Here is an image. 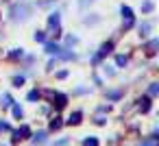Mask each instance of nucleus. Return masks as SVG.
Masks as SVG:
<instances>
[{
	"label": "nucleus",
	"instance_id": "nucleus-1",
	"mask_svg": "<svg viewBox=\"0 0 159 146\" xmlns=\"http://www.w3.org/2000/svg\"><path fill=\"white\" fill-rule=\"evenodd\" d=\"M11 13H13V20H18V18H20V20H24V18L31 13V9H29V7H13V9H11Z\"/></svg>",
	"mask_w": 159,
	"mask_h": 146
},
{
	"label": "nucleus",
	"instance_id": "nucleus-2",
	"mask_svg": "<svg viewBox=\"0 0 159 146\" xmlns=\"http://www.w3.org/2000/svg\"><path fill=\"white\" fill-rule=\"evenodd\" d=\"M13 135H16L13 139H26V137L31 135V129H29V126H20V129H18Z\"/></svg>",
	"mask_w": 159,
	"mask_h": 146
},
{
	"label": "nucleus",
	"instance_id": "nucleus-3",
	"mask_svg": "<svg viewBox=\"0 0 159 146\" xmlns=\"http://www.w3.org/2000/svg\"><path fill=\"white\" fill-rule=\"evenodd\" d=\"M48 24H50V29H55V35H59V13H52L48 18Z\"/></svg>",
	"mask_w": 159,
	"mask_h": 146
},
{
	"label": "nucleus",
	"instance_id": "nucleus-4",
	"mask_svg": "<svg viewBox=\"0 0 159 146\" xmlns=\"http://www.w3.org/2000/svg\"><path fill=\"white\" fill-rule=\"evenodd\" d=\"M81 122V111H74L70 118H68V124H79Z\"/></svg>",
	"mask_w": 159,
	"mask_h": 146
},
{
	"label": "nucleus",
	"instance_id": "nucleus-5",
	"mask_svg": "<svg viewBox=\"0 0 159 146\" xmlns=\"http://www.w3.org/2000/svg\"><path fill=\"white\" fill-rule=\"evenodd\" d=\"M59 50H61V48H59L57 44H48V46H46V52H50V55H59Z\"/></svg>",
	"mask_w": 159,
	"mask_h": 146
},
{
	"label": "nucleus",
	"instance_id": "nucleus-6",
	"mask_svg": "<svg viewBox=\"0 0 159 146\" xmlns=\"http://www.w3.org/2000/svg\"><path fill=\"white\" fill-rule=\"evenodd\" d=\"M139 109L146 113V111L150 109V100H148V98H142V100H139Z\"/></svg>",
	"mask_w": 159,
	"mask_h": 146
},
{
	"label": "nucleus",
	"instance_id": "nucleus-7",
	"mask_svg": "<svg viewBox=\"0 0 159 146\" xmlns=\"http://www.w3.org/2000/svg\"><path fill=\"white\" fill-rule=\"evenodd\" d=\"M150 29H152V24H150V22H144V24H139V31H142V35H146Z\"/></svg>",
	"mask_w": 159,
	"mask_h": 146
},
{
	"label": "nucleus",
	"instance_id": "nucleus-8",
	"mask_svg": "<svg viewBox=\"0 0 159 146\" xmlns=\"http://www.w3.org/2000/svg\"><path fill=\"white\" fill-rule=\"evenodd\" d=\"M59 126H61V118H52V122H50V129H52V131H57Z\"/></svg>",
	"mask_w": 159,
	"mask_h": 146
},
{
	"label": "nucleus",
	"instance_id": "nucleus-9",
	"mask_svg": "<svg viewBox=\"0 0 159 146\" xmlns=\"http://www.w3.org/2000/svg\"><path fill=\"white\" fill-rule=\"evenodd\" d=\"M139 146H157V137H148L146 142H142Z\"/></svg>",
	"mask_w": 159,
	"mask_h": 146
},
{
	"label": "nucleus",
	"instance_id": "nucleus-10",
	"mask_svg": "<svg viewBox=\"0 0 159 146\" xmlns=\"http://www.w3.org/2000/svg\"><path fill=\"white\" fill-rule=\"evenodd\" d=\"M122 16H124L126 20H131V18H133V16H131V9H129V7H122Z\"/></svg>",
	"mask_w": 159,
	"mask_h": 146
},
{
	"label": "nucleus",
	"instance_id": "nucleus-11",
	"mask_svg": "<svg viewBox=\"0 0 159 146\" xmlns=\"http://www.w3.org/2000/svg\"><path fill=\"white\" fill-rule=\"evenodd\" d=\"M37 98H39V92H37V89L29 92V100H37Z\"/></svg>",
	"mask_w": 159,
	"mask_h": 146
},
{
	"label": "nucleus",
	"instance_id": "nucleus-12",
	"mask_svg": "<svg viewBox=\"0 0 159 146\" xmlns=\"http://www.w3.org/2000/svg\"><path fill=\"white\" fill-rule=\"evenodd\" d=\"M142 11H146V13L152 11V2H144V5H142Z\"/></svg>",
	"mask_w": 159,
	"mask_h": 146
},
{
	"label": "nucleus",
	"instance_id": "nucleus-13",
	"mask_svg": "<svg viewBox=\"0 0 159 146\" xmlns=\"http://www.w3.org/2000/svg\"><path fill=\"white\" fill-rule=\"evenodd\" d=\"M157 44H159V42H157V39H152V42L148 44V52H155V48H157Z\"/></svg>",
	"mask_w": 159,
	"mask_h": 146
},
{
	"label": "nucleus",
	"instance_id": "nucleus-14",
	"mask_svg": "<svg viewBox=\"0 0 159 146\" xmlns=\"http://www.w3.org/2000/svg\"><path fill=\"white\" fill-rule=\"evenodd\" d=\"M148 92H150V96H155V94H157V92H159V85H157V83H152V85H150V89H148Z\"/></svg>",
	"mask_w": 159,
	"mask_h": 146
},
{
	"label": "nucleus",
	"instance_id": "nucleus-15",
	"mask_svg": "<svg viewBox=\"0 0 159 146\" xmlns=\"http://www.w3.org/2000/svg\"><path fill=\"white\" fill-rule=\"evenodd\" d=\"M96 144H98L96 137H87V139H85V146H96Z\"/></svg>",
	"mask_w": 159,
	"mask_h": 146
},
{
	"label": "nucleus",
	"instance_id": "nucleus-16",
	"mask_svg": "<svg viewBox=\"0 0 159 146\" xmlns=\"http://www.w3.org/2000/svg\"><path fill=\"white\" fill-rule=\"evenodd\" d=\"M116 63H118V66H126V57H122V55H120V57L116 59Z\"/></svg>",
	"mask_w": 159,
	"mask_h": 146
},
{
	"label": "nucleus",
	"instance_id": "nucleus-17",
	"mask_svg": "<svg viewBox=\"0 0 159 146\" xmlns=\"http://www.w3.org/2000/svg\"><path fill=\"white\" fill-rule=\"evenodd\" d=\"M13 116L16 118H22V107H13Z\"/></svg>",
	"mask_w": 159,
	"mask_h": 146
},
{
	"label": "nucleus",
	"instance_id": "nucleus-18",
	"mask_svg": "<svg viewBox=\"0 0 159 146\" xmlns=\"http://www.w3.org/2000/svg\"><path fill=\"white\" fill-rule=\"evenodd\" d=\"M44 39H46L44 33H35V42H44Z\"/></svg>",
	"mask_w": 159,
	"mask_h": 146
},
{
	"label": "nucleus",
	"instance_id": "nucleus-19",
	"mask_svg": "<svg viewBox=\"0 0 159 146\" xmlns=\"http://www.w3.org/2000/svg\"><path fill=\"white\" fill-rule=\"evenodd\" d=\"M13 83H16V85H18V87H20V85H22V83H24V76H16V79H13Z\"/></svg>",
	"mask_w": 159,
	"mask_h": 146
},
{
	"label": "nucleus",
	"instance_id": "nucleus-20",
	"mask_svg": "<svg viewBox=\"0 0 159 146\" xmlns=\"http://www.w3.org/2000/svg\"><path fill=\"white\" fill-rule=\"evenodd\" d=\"M107 96H109V98H111V100H116V98H120V92H109V94H107Z\"/></svg>",
	"mask_w": 159,
	"mask_h": 146
},
{
	"label": "nucleus",
	"instance_id": "nucleus-21",
	"mask_svg": "<svg viewBox=\"0 0 159 146\" xmlns=\"http://www.w3.org/2000/svg\"><path fill=\"white\" fill-rule=\"evenodd\" d=\"M11 57H22V48H20V50H13V52H11Z\"/></svg>",
	"mask_w": 159,
	"mask_h": 146
},
{
	"label": "nucleus",
	"instance_id": "nucleus-22",
	"mask_svg": "<svg viewBox=\"0 0 159 146\" xmlns=\"http://www.w3.org/2000/svg\"><path fill=\"white\" fill-rule=\"evenodd\" d=\"M2 105H5V107H9V105H11V96H5V103H2Z\"/></svg>",
	"mask_w": 159,
	"mask_h": 146
},
{
	"label": "nucleus",
	"instance_id": "nucleus-23",
	"mask_svg": "<svg viewBox=\"0 0 159 146\" xmlns=\"http://www.w3.org/2000/svg\"><path fill=\"white\" fill-rule=\"evenodd\" d=\"M35 142H44V133H37L35 135Z\"/></svg>",
	"mask_w": 159,
	"mask_h": 146
},
{
	"label": "nucleus",
	"instance_id": "nucleus-24",
	"mask_svg": "<svg viewBox=\"0 0 159 146\" xmlns=\"http://www.w3.org/2000/svg\"><path fill=\"white\" fill-rule=\"evenodd\" d=\"M0 131H9V124H5V122H0Z\"/></svg>",
	"mask_w": 159,
	"mask_h": 146
}]
</instances>
